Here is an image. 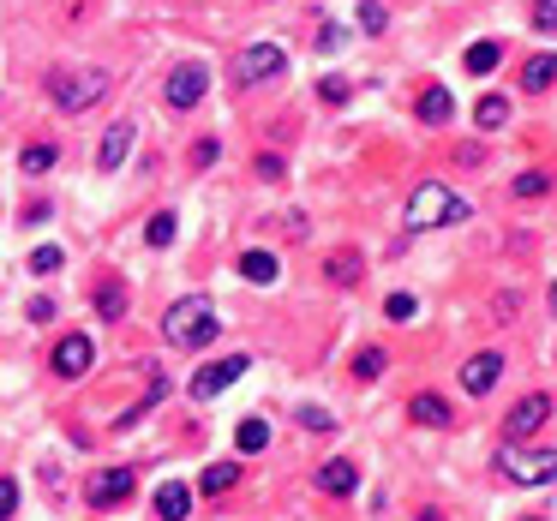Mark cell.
Wrapping results in <instances>:
<instances>
[{
	"mask_svg": "<svg viewBox=\"0 0 557 521\" xmlns=\"http://www.w3.org/2000/svg\"><path fill=\"white\" fill-rule=\"evenodd\" d=\"M360 270H366V264H360V252H336V258L324 264V276H330V282H342V288H354V282H360Z\"/></svg>",
	"mask_w": 557,
	"mask_h": 521,
	"instance_id": "23",
	"label": "cell"
},
{
	"mask_svg": "<svg viewBox=\"0 0 557 521\" xmlns=\"http://www.w3.org/2000/svg\"><path fill=\"white\" fill-rule=\"evenodd\" d=\"M96 360V342L90 336H60L54 342V378H84Z\"/></svg>",
	"mask_w": 557,
	"mask_h": 521,
	"instance_id": "9",
	"label": "cell"
},
{
	"mask_svg": "<svg viewBox=\"0 0 557 521\" xmlns=\"http://www.w3.org/2000/svg\"><path fill=\"white\" fill-rule=\"evenodd\" d=\"M318 492H330V498H354L360 492V468L342 456V462H324L318 468Z\"/></svg>",
	"mask_w": 557,
	"mask_h": 521,
	"instance_id": "13",
	"label": "cell"
},
{
	"mask_svg": "<svg viewBox=\"0 0 557 521\" xmlns=\"http://www.w3.org/2000/svg\"><path fill=\"white\" fill-rule=\"evenodd\" d=\"M504 120H510V102H504V96H480V102H474V126H480V132H498Z\"/></svg>",
	"mask_w": 557,
	"mask_h": 521,
	"instance_id": "20",
	"label": "cell"
},
{
	"mask_svg": "<svg viewBox=\"0 0 557 521\" xmlns=\"http://www.w3.org/2000/svg\"><path fill=\"white\" fill-rule=\"evenodd\" d=\"M510 192H516V198H546V192H552V174H540V168H534V174H516Z\"/></svg>",
	"mask_w": 557,
	"mask_h": 521,
	"instance_id": "26",
	"label": "cell"
},
{
	"mask_svg": "<svg viewBox=\"0 0 557 521\" xmlns=\"http://www.w3.org/2000/svg\"><path fill=\"white\" fill-rule=\"evenodd\" d=\"M234 480H240L234 462H210V468L198 474V492H204V498H222V492H234Z\"/></svg>",
	"mask_w": 557,
	"mask_h": 521,
	"instance_id": "19",
	"label": "cell"
},
{
	"mask_svg": "<svg viewBox=\"0 0 557 521\" xmlns=\"http://www.w3.org/2000/svg\"><path fill=\"white\" fill-rule=\"evenodd\" d=\"M210 162H216V138H204V144L192 150V168H210Z\"/></svg>",
	"mask_w": 557,
	"mask_h": 521,
	"instance_id": "37",
	"label": "cell"
},
{
	"mask_svg": "<svg viewBox=\"0 0 557 521\" xmlns=\"http://www.w3.org/2000/svg\"><path fill=\"white\" fill-rule=\"evenodd\" d=\"M546 420H552V396H540V390H534V396H522V402L510 408V420H504V438H510V444H528V438H534Z\"/></svg>",
	"mask_w": 557,
	"mask_h": 521,
	"instance_id": "8",
	"label": "cell"
},
{
	"mask_svg": "<svg viewBox=\"0 0 557 521\" xmlns=\"http://www.w3.org/2000/svg\"><path fill=\"white\" fill-rule=\"evenodd\" d=\"M300 426H306V432H336V420H330L324 408H300Z\"/></svg>",
	"mask_w": 557,
	"mask_h": 521,
	"instance_id": "34",
	"label": "cell"
},
{
	"mask_svg": "<svg viewBox=\"0 0 557 521\" xmlns=\"http://www.w3.org/2000/svg\"><path fill=\"white\" fill-rule=\"evenodd\" d=\"M462 216H468V198L450 192V186H438V180L414 186V198H408V228H414V234H420V228H450V222H462Z\"/></svg>",
	"mask_w": 557,
	"mask_h": 521,
	"instance_id": "2",
	"label": "cell"
},
{
	"mask_svg": "<svg viewBox=\"0 0 557 521\" xmlns=\"http://www.w3.org/2000/svg\"><path fill=\"white\" fill-rule=\"evenodd\" d=\"M240 276L258 282V288H270V282H276V258H270V252H240Z\"/></svg>",
	"mask_w": 557,
	"mask_h": 521,
	"instance_id": "21",
	"label": "cell"
},
{
	"mask_svg": "<svg viewBox=\"0 0 557 521\" xmlns=\"http://www.w3.org/2000/svg\"><path fill=\"white\" fill-rule=\"evenodd\" d=\"M258 174L264 180H282V156H258Z\"/></svg>",
	"mask_w": 557,
	"mask_h": 521,
	"instance_id": "39",
	"label": "cell"
},
{
	"mask_svg": "<svg viewBox=\"0 0 557 521\" xmlns=\"http://www.w3.org/2000/svg\"><path fill=\"white\" fill-rule=\"evenodd\" d=\"M528 521H540V516H528Z\"/></svg>",
	"mask_w": 557,
	"mask_h": 521,
	"instance_id": "41",
	"label": "cell"
},
{
	"mask_svg": "<svg viewBox=\"0 0 557 521\" xmlns=\"http://www.w3.org/2000/svg\"><path fill=\"white\" fill-rule=\"evenodd\" d=\"M84 498H90L96 510H114V504H126V498H132V468H102V474L84 486Z\"/></svg>",
	"mask_w": 557,
	"mask_h": 521,
	"instance_id": "10",
	"label": "cell"
},
{
	"mask_svg": "<svg viewBox=\"0 0 557 521\" xmlns=\"http://www.w3.org/2000/svg\"><path fill=\"white\" fill-rule=\"evenodd\" d=\"M54 162H60L54 144H24V150H18V168H24V174H48Z\"/></svg>",
	"mask_w": 557,
	"mask_h": 521,
	"instance_id": "22",
	"label": "cell"
},
{
	"mask_svg": "<svg viewBox=\"0 0 557 521\" xmlns=\"http://www.w3.org/2000/svg\"><path fill=\"white\" fill-rule=\"evenodd\" d=\"M408 420H414V426H438V432H444V426H450V402L426 390V396H414V402H408Z\"/></svg>",
	"mask_w": 557,
	"mask_h": 521,
	"instance_id": "15",
	"label": "cell"
},
{
	"mask_svg": "<svg viewBox=\"0 0 557 521\" xmlns=\"http://www.w3.org/2000/svg\"><path fill=\"white\" fill-rule=\"evenodd\" d=\"M102 90H108V72H102V66H60V72L48 78V96H54L60 114H84Z\"/></svg>",
	"mask_w": 557,
	"mask_h": 521,
	"instance_id": "3",
	"label": "cell"
},
{
	"mask_svg": "<svg viewBox=\"0 0 557 521\" xmlns=\"http://www.w3.org/2000/svg\"><path fill=\"white\" fill-rule=\"evenodd\" d=\"M174 234H180V216H174V210H156V216H150V228H144V240H150V246H174Z\"/></svg>",
	"mask_w": 557,
	"mask_h": 521,
	"instance_id": "25",
	"label": "cell"
},
{
	"mask_svg": "<svg viewBox=\"0 0 557 521\" xmlns=\"http://www.w3.org/2000/svg\"><path fill=\"white\" fill-rule=\"evenodd\" d=\"M318 96H324V102H348V78H324Z\"/></svg>",
	"mask_w": 557,
	"mask_h": 521,
	"instance_id": "36",
	"label": "cell"
},
{
	"mask_svg": "<svg viewBox=\"0 0 557 521\" xmlns=\"http://www.w3.org/2000/svg\"><path fill=\"white\" fill-rule=\"evenodd\" d=\"M552 84H557V54H534V60L522 66V90L540 96V90H552Z\"/></svg>",
	"mask_w": 557,
	"mask_h": 521,
	"instance_id": "16",
	"label": "cell"
},
{
	"mask_svg": "<svg viewBox=\"0 0 557 521\" xmlns=\"http://www.w3.org/2000/svg\"><path fill=\"white\" fill-rule=\"evenodd\" d=\"M354 378H360V384H372V378H384V348H366V354L354 360Z\"/></svg>",
	"mask_w": 557,
	"mask_h": 521,
	"instance_id": "29",
	"label": "cell"
},
{
	"mask_svg": "<svg viewBox=\"0 0 557 521\" xmlns=\"http://www.w3.org/2000/svg\"><path fill=\"white\" fill-rule=\"evenodd\" d=\"M162 336H168L174 348H210V342L222 336V324H216V312H210V300H198V294H186V300H174V306L162 312Z\"/></svg>",
	"mask_w": 557,
	"mask_h": 521,
	"instance_id": "1",
	"label": "cell"
},
{
	"mask_svg": "<svg viewBox=\"0 0 557 521\" xmlns=\"http://www.w3.org/2000/svg\"><path fill=\"white\" fill-rule=\"evenodd\" d=\"M552 312H557V282H552Z\"/></svg>",
	"mask_w": 557,
	"mask_h": 521,
	"instance_id": "40",
	"label": "cell"
},
{
	"mask_svg": "<svg viewBox=\"0 0 557 521\" xmlns=\"http://www.w3.org/2000/svg\"><path fill=\"white\" fill-rule=\"evenodd\" d=\"M360 30H390V12H384V0H360Z\"/></svg>",
	"mask_w": 557,
	"mask_h": 521,
	"instance_id": "27",
	"label": "cell"
},
{
	"mask_svg": "<svg viewBox=\"0 0 557 521\" xmlns=\"http://www.w3.org/2000/svg\"><path fill=\"white\" fill-rule=\"evenodd\" d=\"M186 516H192V486L186 480H168L156 492V521H186Z\"/></svg>",
	"mask_w": 557,
	"mask_h": 521,
	"instance_id": "14",
	"label": "cell"
},
{
	"mask_svg": "<svg viewBox=\"0 0 557 521\" xmlns=\"http://www.w3.org/2000/svg\"><path fill=\"white\" fill-rule=\"evenodd\" d=\"M498 60H504V42H474L468 48V72H480V78L498 72Z\"/></svg>",
	"mask_w": 557,
	"mask_h": 521,
	"instance_id": "24",
	"label": "cell"
},
{
	"mask_svg": "<svg viewBox=\"0 0 557 521\" xmlns=\"http://www.w3.org/2000/svg\"><path fill=\"white\" fill-rule=\"evenodd\" d=\"M246 372H252L246 354H228V360H216V366H198V372H192V396L210 402V396H222V390H228L234 378H246Z\"/></svg>",
	"mask_w": 557,
	"mask_h": 521,
	"instance_id": "7",
	"label": "cell"
},
{
	"mask_svg": "<svg viewBox=\"0 0 557 521\" xmlns=\"http://www.w3.org/2000/svg\"><path fill=\"white\" fill-rule=\"evenodd\" d=\"M132 138H138V132H132V120H114V126H108V138H102V150H96V168H102V174H114V168L126 162Z\"/></svg>",
	"mask_w": 557,
	"mask_h": 521,
	"instance_id": "12",
	"label": "cell"
},
{
	"mask_svg": "<svg viewBox=\"0 0 557 521\" xmlns=\"http://www.w3.org/2000/svg\"><path fill=\"white\" fill-rule=\"evenodd\" d=\"M60 264H66V252H60V246H36V252H30V270H36V276H54Z\"/></svg>",
	"mask_w": 557,
	"mask_h": 521,
	"instance_id": "28",
	"label": "cell"
},
{
	"mask_svg": "<svg viewBox=\"0 0 557 521\" xmlns=\"http://www.w3.org/2000/svg\"><path fill=\"white\" fill-rule=\"evenodd\" d=\"M534 30L557 36V0H534Z\"/></svg>",
	"mask_w": 557,
	"mask_h": 521,
	"instance_id": "32",
	"label": "cell"
},
{
	"mask_svg": "<svg viewBox=\"0 0 557 521\" xmlns=\"http://www.w3.org/2000/svg\"><path fill=\"white\" fill-rule=\"evenodd\" d=\"M18 516V480H0V521Z\"/></svg>",
	"mask_w": 557,
	"mask_h": 521,
	"instance_id": "35",
	"label": "cell"
},
{
	"mask_svg": "<svg viewBox=\"0 0 557 521\" xmlns=\"http://www.w3.org/2000/svg\"><path fill=\"white\" fill-rule=\"evenodd\" d=\"M282 66H288V48H282V42H252V48L234 60V84H240V90H252V84L276 78Z\"/></svg>",
	"mask_w": 557,
	"mask_h": 521,
	"instance_id": "5",
	"label": "cell"
},
{
	"mask_svg": "<svg viewBox=\"0 0 557 521\" xmlns=\"http://www.w3.org/2000/svg\"><path fill=\"white\" fill-rule=\"evenodd\" d=\"M498 378H504V354H498V348H486V354H474V360L462 366V390H468V396L498 390Z\"/></svg>",
	"mask_w": 557,
	"mask_h": 521,
	"instance_id": "11",
	"label": "cell"
},
{
	"mask_svg": "<svg viewBox=\"0 0 557 521\" xmlns=\"http://www.w3.org/2000/svg\"><path fill=\"white\" fill-rule=\"evenodd\" d=\"M384 318L408 324V318H414V294H390V300H384Z\"/></svg>",
	"mask_w": 557,
	"mask_h": 521,
	"instance_id": "31",
	"label": "cell"
},
{
	"mask_svg": "<svg viewBox=\"0 0 557 521\" xmlns=\"http://www.w3.org/2000/svg\"><path fill=\"white\" fill-rule=\"evenodd\" d=\"M30 318H36V324H48V318H54V300H48V294H36V300H30Z\"/></svg>",
	"mask_w": 557,
	"mask_h": 521,
	"instance_id": "38",
	"label": "cell"
},
{
	"mask_svg": "<svg viewBox=\"0 0 557 521\" xmlns=\"http://www.w3.org/2000/svg\"><path fill=\"white\" fill-rule=\"evenodd\" d=\"M318 48H324V54L348 48V30H342V24H324V30H318Z\"/></svg>",
	"mask_w": 557,
	"mask_h": 521,
	"instance_id": "33",
	"label": "cell"
},
{
	"mask_svg": "<svg viewBox=\"0 0 557 521\" xmlns=\"http://www.w3.org/2000/svg\"><path fill=\"white\" fill-rule=\"evenodd\" d=\"M234 450L240 456H264L270 450V420H240L234 426Z\"/></svg>",
	"mask_w": 557,
	"mask_h": 521,
	"instance_id": "17",
	"label": "cell"
},
{
	"mask_svg": "<svg viewBox=\"0 0 557 521\" xmlns=\"http://www.w3.org/2000/svg\"><path fill=\"white\" fill-rule=\"evenodd\" d=\"M96 312H102V318L114 324V318L126 312V294H120V288H96Z\"/></svg>",
	"mask_w": 557,
	"mask_h": 521,
	"instance_id": "30",
	"label": "cell"
},
{
	"mask_svg": "<svg viewBox=\"0 0 557 521\" xmlns=\"http://www.w3.org/2000/svg\"><path fill=\"white\" fill-rule=\"evenodd\" d=\"M450 114H456V102H450V90H444V84L420 90V120H426V126H444Z\"/></svg>",
	"mask_w": 557,
	"mask_h": 521,
	"instance_id": "18",
	"label": "cell"
},
{
	"mask_svg": "<svg viewBox=\"0 0 557 521\" xmlns=\"http://www.w3.org/2000/svg\"><path fill=\"white\" fill-rule=\"evenodd\" d=\"M498 474H504L510 486H557V450L504 444V450H498Z\"/></svg>",
	"mask_w": 557,
	"mask_h": 521,
	"instance_id": "4",
	"label": "cell"
},
{
	"mask_svg": "<svg viewBox=\"0 0 557 521\" xmlns=\"http://www.w3.org/2000/svg\"><path fill=\"white\" fill-rule=\"evenodd\" d=\"M162 96H168V108H198V102L210 96V66H204V60H180V66L168 72Z\"/></svg>",
	"mask_w": 557,
	"mask_h": 521,
	"instance_id": "6",
	"label": "cell"
}]
</instances>
